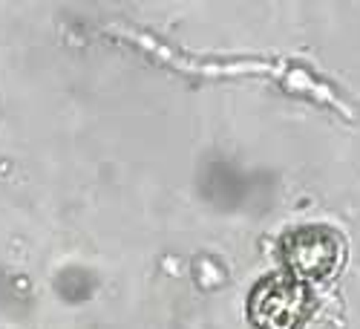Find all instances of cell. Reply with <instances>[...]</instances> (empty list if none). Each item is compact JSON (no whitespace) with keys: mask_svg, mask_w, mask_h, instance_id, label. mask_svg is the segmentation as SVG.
<instances>
[{"mask_svg":"<svg viewBox=\"0 0 360 329\" xmlns=\"http://www.w3.org/2000/svg\"><path fill=\"white\" fill-rule=\"evenodd\" d=\"M248 312L259 329H300L311 312V294L291 275H274L254 289Z\"/></svg>","mask_w":360,"mask_h":329,"instance_id":"1","label":"cell"},{"mask_svg":"<svg viewBox=\"0 0 360 329\" xmlns=\"http://www.w3.org/2000/svg\"><path fill=\"white\" fill-rule=\"evenodd\" d=\"M285 260L297 275L309 278H326L332 275L340 257H343V240L323 225H306L285 237Z\"/></svg>","mask_w":360,"mask_h":329,"instance_id":"2","label":"cell"}]
</instances>
